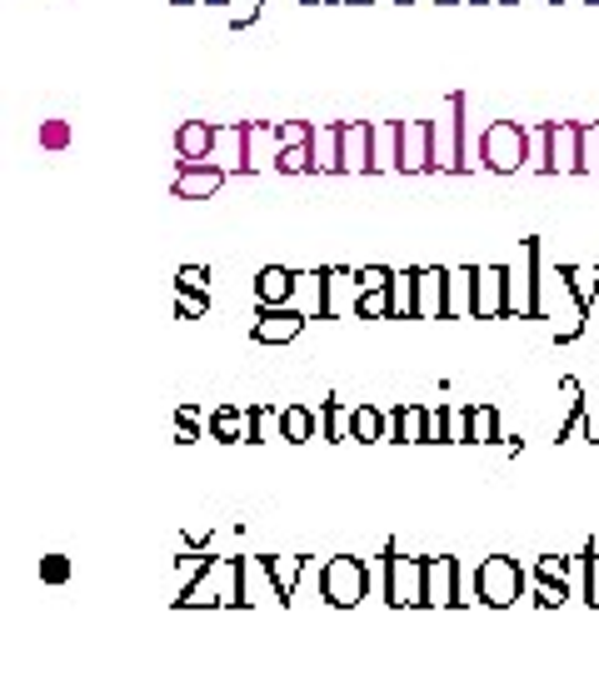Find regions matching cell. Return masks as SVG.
I'll return each mask as SVG.
<instances>
[{
  "instance_id": "cell-15",
  "label": "cell",
  "mask_w": 599,
  "mask_h": 674,
  "mask_svg": "<svg viewBox=\"0 0 599 674\" xmlns=\"http://www.w3.org/2000/svg\"><path fill=\"white\" fill-rule=\"evenodd\" d=\"M300 290V275L290 270V265H265V270L255 275V305L260 310H280V305H290Z\"/></svg>"
},
{
  "instance_id": "cell-39",
  "label": "cell",
  "mask_w": 599,
  "mask_h": 674,
  "mask_svg": "<svg viewBox=\"0 0 599 674\" xmlns=\"http://www.w3.org/2000/svg\"><path fill=\"white\" fill-rule=\"evenodd\" d=\"M359 320H395V300H389V290L359 295Z\"/></svg>"
},
{
  "instance_id": "cell-14",
  "label": "cell",
  "mask_w": 599,
  "mask_h": 674,
  "mask_svg": "<svg viewBox=\"0 0 599 674\" xmlns=\"http://www.w3.org/2000/svg\"><path fill=\"white\" fill-rule=\"evenodd\" d=\"M270 570V580H275V594H280V610H290L300 594V580L309 574V554H260Z\"/></svg>"
},
{
  "instance_id": "cell-56",
  "label": "cell",
  "mask_w": 599,
  "mask_h": 674,
  "mask_svg": "<svg viewBox=\"0 0 599 674\" xmlns=\"http://www.w3.org/2000/svg\"><path fill=\"white\" fill-rule=\"evenodd\" d=\"M549 6H559V0H549Z\"/></svg>"
},
{
  "instance_id": "cell-25",
  "label": "cell",
  "mask_w": 599,
  "mask_h": 674,
  "mask_svg": "<svg viewBox=\"0 0 599 674\" xmlns=\"http://www.w3.org/2000/svg\"><path fill=\"white\" fill-rule=\"evenodd\" d=\"M280 415H285V405H250V435H245V445L285 440V430H280Z\"/></svg>"
},
{
  "instance_id": "cell-4",
  "label": "cell",
  "mask_w": 599,
  "mask_h": 674,
  "mask_svg": "<svg viewBox=\"0 0 599 674\" xmlns=\"http://www.w3.org/2000/svg\"><path fill=\"white\" fill-rule=\"evenodd\" d=\"M475 600V574L455 554H425V610H459Z\"/></svg>"
},
{
  "instance_id": "cell-57",
  "label": "cell",
  "mask_w": 599,
  "mask_h": 674,
  "mask_svg": "<svg viewBox=\"0 0 599 674\" xmlns=\"http://www.w3.org/2000/svg\"><path fill=\"white\" fill-rule=\"evenodd\" d=\"M445 6H449V0H445Z\"/></svg>"
},
{
  "instance_id": "cell-12",
  "label": "cell",
  "mask_w": 599,
  "mask_h": 674,
  "mask_svg": "<svg viewBox=\"0 0 599 674\" xmlns=\"http://www.w3.org/2000/svg\"><path fill=\"white\" fill-rule=\"evenodd\" d=\"M215 145H220V125L215 121H185L175 131L180 171H185V165H215Z\"/></svg>"
},
{
  "instance_id": "cell-1",
  "label": "cell",
  "mask_w": 599,
  "mask_h": 674,
  "mask_svg": "<svg viewBox=\"0 0 599 674\" xmlns=\"http://www.w3.org/2000/svg\"><path fill=\"white\" fill-rule=\"evenodd\" d=\"M369 574L389 610H425V554H399V544L385 540V550L369 560Z\"/></svg>"
},
{
  "instance_id": "cell-16",
  "label": "cell",
  "mask_w": 599,
  "mask_h": 674,
  "mask_svg": "<svg viewBox=\"0 0 599 674\" xmlns=\"http://www.w3.org/2000/svg\"><path fill=\"white\" fill-rule=\"evenodd\" d=\"M429 165H435L429 121H405V131H399V171H405V175H425Z\"/></svg>"
},
{
  "instance_id": "cell-34",
  "label": "cell",
  "mask_w": 599,
  "mask_h": 674,
  "mask_svg": "<svg viewBox=\"0 0 599 674\" xmlns=\"http://www.w3.org/2000/svg\"><path fill=\"white\" fill-rule=\"evenodd\" d=\"M429 405H399V445H425Z\"/></svg>"
},
{
  "instance_id": "cell-23",
  "label": "cell",
  "mask_w": 599,
  "mask_h": 674,
  "mask_svg": "<svg viewBox=\"0 0 599 674\" xmlns=\"http://www.w3.org/2000/svg\"><path fill=\"white\" fill-rule=\"evenodd\" d=\"M389 300H395V320H419V270H395Z\"/></svg>"
},
{
  "instance_id": "cell-20",
  "label": "cell",
  "mask_w": 599,
  "mask_h": 674,
  "mask_svg": "<svg viewBox=\"0 0 599 674\" xmlns=\"http://www.w3.org/2000/svg\"><path fill=\"white\" fill-rule=\"evenodd\" d=\"M345 440H359V445H385V410L369 400L349 405L345 410Z\"/></svg>"
},
{
  "instance_id": "cell-2",
  "label": "cell",
  "mask_w": 599,
  "mask_h": 674,
  "mask_svg": "<svg viewBox=\"0 0 599 674\" xmlns=\"http://www.w3.org/2000/svg\"><path fill=\"white\" fill-rule=\"evenodd\" d=\"M369 590H375V574H369V560H359V554H329L319 564V600L329 610H359L369 600Z\"/></svg>"
},
{
  "instance_id": "cell-40",
  "label": "cell",
  "mask_w": 599,
  "mask_h": 674,
  "mask_svg": "<svg viewBox=\"0 0 599 674\" xmlns=\"http://www.w3.org/2000/svg\"><path fill=\"white\" fill-rule=\"evenodd\" d=\"M529 600H535L539 610H559V604L569 600V584H549V580H535V574H529Z\"/></svg>"
},
{
  "instance_id": "cell-31",
  "label": "cell",
  "mask_w": 599,
  "mask_h": 674,
  "mask_svg": "<svg viewBox=\"0 0 599 674\" xmlns=\"http://www.w3.org/2000/svg\"><path fill=\"white\" fill-rule=\"evenodd\" d=\"M275 171L280 175H315V141L309 145H285L275 155Z\"/></svg>"
},
{
  "instance_id": "cell-24",
  "label": "cell",
  "mask_w": 599,
  "mask_h": 674,
  "mask_svg": "<svg viewBox=\"0 0 599 674\" xmlns=\"http://www.w3.org/2000/svg\"><path fill=\"white\" fill-rule=\"evenodd\" d=\"M280 430H285V445H309L319 435V415L309 410V405H285Z\"/></svg>"
},
{
  "instance_id": "cell-43",
  "label": "cell",
  "mask_w": 599,
  "mask_h": 674,
  "mask_svg": "<svg viewBox=\"0 0 599 674\" xmlns=\"http://www.w3.org/2000/svg\"><path fill=\"white\" fill-rule=\"evenodd\" d=\"M355 280H359V295H365V290H389L395 270H389V265H359Z\"/></svg>"
},
{
  "instance_id": "cell-21",
  "label": "cell",
  "mask_w": 599,
  "mask_h": 674,
  "mask_svg": "<svg viewBox=\"0 0 599 674\" xmlns=\"http://www.w3.org/2000/svg\"><path fill=\"white\" fill-rule=\"evenodd\" d=\"M205 430H210V440H220V445H240L250 435V410H240V405H215Z\"/></svg>"
},
{
  "instance_id": "cell-50",
  "label": "cell",
  "mask_w": 599,
  "mask_h": 674,
  "mask_svg": "<svg viewBox=\"0 0 599 674\" xmlns=\"http://www.w3.org/2000/svg\"><path fill=\"white\" fill-rule=\"evenodd\" d=\"M180 6H220V0H180Z\"/></svg>"
},
{
  "instance_id": "cell-19",
  "label": "cell",
  "mask_w": 599,
  "mask_h": 674,
  "mask_svg": "<svg viewBox=\"0 0 599 674\" xmlns=\"http://www.w3.org/2000/svg\"><path fill=\"white\" fill-rule=\"evenodd\" d=\"M225 175L230 171H220V165H185L170 191H175V201H210V195H220Z\"/></svg>"
},
{
  "instance_id": "cell-48",
  "label": "cell",
  "mask_w": 599,
  "mask_h": 674,
  "mask_svg": "<svg viewBox=\"0 0 599 674\" xmlns=\"http://www.w3.org/2000/svg\"><path fill=\"white\" fill-rule=\"evenodd\" d=\"M195 440H200L195 425H175V445H195Z\"/></svg>"
},
{
  "instance_id": "cell-17",
  "label": "cell",
  "mask_w": 599,
  "mask_h": 674,
  "mask_svg": "<svg viewBox=\"0 0 599 674\" xmlns=\"http://www.w3.org/2000/svg\"><path fill=\"white\" fill-rule=\"evenodd\" d=\"M215 165H220V171H230V175H250V171H255V161H250V121L220 125Z\"/></svg>"
},
{
  "instance_id": "cell-51",
  "label": "cell",
  "mask_w": 599,
  "mask_h": 674,
  "mask_svg": "<svg viewBox=\"0 0 599 674\" xmlns=\"http://www.w3.org/2000/svg\"><path fill=\"white\" fill-rule=\"evenodd\" d=\"M449 6H479V0H449Z\"/></svg>"
},
{
  "instance_id": "cell-22",
  "label": "cell",
  "mask_w": 599,
  "mask_h": 674,
  "mask_svg": "<svg viewBox=\"0 0 599 674\" xmlns=\"http://www.w3.org/2000/svg\"><path fill=\"white\" fill-rule=\"evenodd\" d=\"M499 440V410L489 400L465 405V445H495Z\"/></svg>"
},
{
  "instance_id": "cell-42",
  "label": "cell",
  "mask_w": 599,
  "mask_h": 674,
  "mask_svg": "<svg viewBox=\"0 0 599 674\" xmlns=\"http://www.w3.org/2000/svg\"><path fill=\"white\" fill-rule=\"evenodd\" d=\"M175 310H180V320H205L210 295L205 290H175Z\"/></svg>"
},
{
  "instance_id": "cell-53",
  "label": "cell",
  "mask_w": 599,
  "mask_h": 674,
  "mask_svg": "<svg viewBox=\"0 0 599 674\" xmlns=\"http://www.w3.org/2000/svg\"><path fill=\"white\" fill-rule=\"evenodd\" d=\"M339 6H359V0H339Z\"/></svg>"
},
{
  "instance_id": "cell-26",
  "label": "cell",
  "mask_w": 599,
  "mask_h": 674,
  "mask_svg": "<svg viewBox=\"0 0 599 674\" xmlns=\"http://www.w3.org/2000/svg\"><path fill=\"white\" fill-rule=\"evenodd\" d=\"M399 131H405V121L375 125V171H399Z\"/></svg>"
},
{
  "instance_id": "cell-45",
  "label": "cell",
  "mask_w": 599,
  "mask_h": 674,
  "mask_svg": "<svg viewBox=\"0 0 599 674\" xmlns=\"http://www.w3.org/2000/svg\"><path fill=\"white\" fill-rule=\"evenodd\" d=\"M40 145H45V151H65V145H70V125L65 121H45V125H40Z\"/></svg>"
},
{
  "instance_id": "cell-9",
  "label": "cell",
  "mask_w": 599,
  "mask_h": 674,
  "mask_svg": "<svg viewBox=\"0 0 599 674\" xmlns=\"http://www.w3.org/2000/svg\"><path fill=\"white\" fill-rule=\"evenodd\" d=\"M579 131L575 121H545V175H579Z\"/></svg>"
},
{
  "instance_id": "cell-8",
  "label": "cell",
  "mask_w": 599,
  "mask_h": 674,
  "mask_svg": "<svg viewBox=\"0 0 599 674\" xmlns=\"http://www.w3.org/2000/svg\"><path fill=\"white\" fill-rule=\"evenodd\" d=\"M339 171L375 175V121H339Z\"/></svg>"
},
{
  "instance_id": "cell-13",
  "label": "cell",
  "mask_w": 599,
  "mask_h": 674,
  "mask_svg": "<svg viewBox=\"0 0 599 674\" xmlns=\"http://www.w3.org/2000/svg\"><path fill=\"white\" fill-rule=\"evenodd\" d=\"M319 315H355V320H359V280H355V270H335V265H325Z\"/></svg>"
},
{
  "instance_id": "cell-36",
  "label": "cell",
  "mask_w": 599,
  "mask_h": 674,
  "mask_svg": "<svg viewBox=\"0 0 599 674\" xmlns=\"http://www.w3.org/2000/svg\"><path fill=\"white\" fill-rule=\"evenodd\" d=\"M319 440H329V445H335V440H345V405H339V400H319Z\"/></svg>"
},
{
  "instance_id": "cell-10",
  "label": "cell",
  "mask_w": 599,
  "mask_h": 674,
  "mask_svg": "<svg viewBox=\"0 0 599 674\" xmlns=\"http://www.w3.org/2000/svg\"><path fill=\"white\" fill-rule=\"evenodd\" d=\"M505 315H509L505 265H475V315L469 320H505Z\"/></svg>"
},
{
  "instance_id": "cell-29",
  "label": "cell",
  "mask_w": 599,
  "mask_h": 674,
  "mask_svg": "<svg viewBox=\"0 0 599 674\" xmlns=\"http://www.w3.org/2000/svg\"><path fill=\"white\" fill-rule=\"evenodd\" d=\"M339 171V125H315V175Z\"/></svg>"
},
{
  "instance_id": "cell-35",
  "label": "cell",
  "mask_w": 599,
  "mask_h": 674,
  "mask_svg": "<svg viewBox=\"0 0 599 674\" xmlns=\"http://www.w3.org/2000/svg\"><path fill=\"white\" fill-rule=\"evenodd\" d=\"M579 560H569V554H539L535 560V580H549V584H569V570H575Z\"/></svg>"
},
{
  "instance_id": "cell-6",
  "label": "cell",
  "mask_w": 599,
  "mask_h": 674,
  "mask_svg": "<svg viewBox=\"0 0 599 674\" xmlns=\"http://www.w3.org/2000/svg\"><path fill=\"white\" fill-rule=\"evenodd\" d=\"M465 111H469V95H449L445 115L429 121V145H435V175H459L465 171Z\"/></svg>"
},
{
  "instance_id": "cell-5",
  "label": "cell",
  "mask_w": 599,
  "mask_h": 674,
  "mask_svg": "<svg viewBox=\"0 0 599 674\" xmlns=\"http://www.w3.org/2000/svg\"><path fill=\"white\" fill-rule=\"evenodd\" d=\"M475 594L489 610H509V604H519L529 594V570L515 554H489L475 570Z\"/></svg>"
},
{
  "instance_id": "cell-47",
  "label": "cell",
  "mask_w": 599,
  "mask_h": 674,
  "mask_svg": "<svg viewBox=\"0 0 599 674\" xmlns=\"http://www.w3.org/2000/svg\"><path fill=\"white\" fill-rule=\"evenodd\" d=\"M175 425H195V430H200V410H195V405H180V410H175Z\"/></svg>"
},
{
  "instance_id": "cell-32",
  "label": "cell",
  "mask_w": 599,
  "mask_h": 674,
  "mask_svg": "<svg viewBox=\"0 0 599 674\" xmlns=\"http://www.w3.org/2000/svg\"><path fill=\"white\" fill-rule=\"evenodd\" d=\"M579 410H585V385H579L575 375H559V425H555V435L565 430Z\"/></svg>"
},
{
  "instance_id": "cell-41",
  "label": "cell",
  "mask_w": 599,
  "mask_h": 674,
  "mask_svg": "<svg viewBox=\"0 0 599 674\" xmlns=\"http://www.w3.org/2000/svg\"><path fill=\"white\" fill-rule=\"evenodd\" d=\"M275 141H280V151L285 145H309L315 141V121H275Z\"/></svg>"
},
{
  "instance_id": "cell-44",
  "label": "cell",
  "mask_w": 599,
  "mask_h": 674,
  "mask_svg": "<svg viewBox=\"0 0 599 674\" xmlns=\"http://www.w3.org/2000/svg\"><path fill=\"white\" fill-rule=\"evenodd\" d=\"M210 285V265H180L175 290H205Z\"/></svg>"
},
{
  "instance_id": "cell-11",
  "label": "cell",
  "mask_w": 599,
  "mask_h": 674,
  "mask_svg": "<svg viewBox=\"0 0 599 674\" xmlns=\"http://www.w3.org/2000/svg\"><path fill=\"white\" fill-rule=\"evenodd\" d=\"M305 310H295V305H280V310H260L255 325H250V340L255 345H295L300 335H305Z\"/></svg>"
},
{
  "instance_id": "cell-33",
  "label": "cell",
  "mask_w": 599,
  "mask_h": 674,
  "mask_svg": "<svg viewBox=\"0 0 599 674\" xmlns=\"http://www.w3.org/2000/svg\"><path fill=\"white\" fill-rule=\"evenodd\" d=\"M425 445H455V410H449V405H429Z\"/></svg>"
},
{
  "instance_id": "cell-46",
  "label": "cell",
  "mask_w": 599,
  "mask_h": 674,
  "mask_svg": "<svg viewBox=\"0 0 599 674\" xmlns=\"http://www.w3.org/2000/svg\"><path fill=\"white\" fill-rule=\"evenodd\" d=\"M40 580H45V584H65L70 580V560H65V554H45V560H40Z\"/></svg>"
},
{
  "instance_id": "cell-37",
  "label": "cell",
  "mask_w": 599,
  "mask_h": 674,
  "mask_svg": "<svg viewBox=\"0 0 599 674\" xmlns=\"http://www.w3.org/2000/svg\"><path fill=\"white\" fill-rule=\"evenodd\" d=\"M579 175H599V121L579 131Z\"/></svg>"
},
{
  "instance_id": "cell-7",
  "label": "cell",
  "mask_w": 599,
  "mask_h": 674,
  "mask_svg": "<svg viewBox=\"0 0 599 674\" xmlns=\"http://www.w3.org/2000/svg\"><path fill=\"white\" fill-rule=\"evenodd\" d=\"M529 131L519 121H489L485 141H479V165L495 175H519L529 165Z\"/></svg>"
},
{
  "instance_id": "cell-38",
  "label": "cell",
  "mask_w": 599,
  "mask_h": 674,
  "mask_svg": "<svg viewBox=\"0 0 599 674\" xmlns=\"http://www.w3.org/2000/svg\"><path fill=\"white\" fill-rule=\"evenodd\" d=\"M225 6V16H230V31H250V25L260 21V6L265 0H220Z\"/></svg>"
},
{
  "instance_id": "cell-54",
  "label": "cell",
  "mask_w": 599,
  "mask_h": 674,
  "mask_svg": "<svg viewBox=\"0 0 599 674\" xmlns=\"http://www.w3.org/2000/svg\"><path fill=\"white\" fill-rule=\"evenodd\" d=\"M395 6H415V0H395Z\"/></svg>"
},
{
  "instance_id": "cell-27",
  "label": "cell",
  "mask_w": 599,
  "mask_h": 674,
  "mask_svg": "<svg viewBox=\"0 0 599 674\" xmlns=\"http://www.w3.org/2000/svg\"><path fill=\"white\" fill-rule=\"evenodd\" d=\"M559 275L569 280L575 300L585 305V310H595V300H599V270H595V265H559Z\"/></svg>"
},
{
  "instance_id": "cell-30",
  "label": "cell",
  "mask_w": 599,
  "mask_h": 674,
  "mask_svg": "<svg viewBox=\"0 0 599 674\" xmlns=\"http://www.w3.org/2000/svg\"><path fill=\"white\" fill-rule=\"evenodd\" d=\"M579 590H585V604L599 610V544L595 540L579 550Z\"/></svg>"
},
{
  "instance_id": "cell-3",
  "label": "cell",
  "mask_w": 599,
  "mask_h": 674,
  "mask_svg": "<svg viewBox=\"0 0 599 674\" xmlns=\"http://www.w3.org/2000/svg\"><path fill=\"white\" fill-rule=\"evenodd\" d=\"M509 275V315L505 320H545V280H539V241L519 245V261L505 265Z\"/></svg>"
},
{
  "instance_id": "cell-49",
  "label": "cell",
  "mask_w": 599,
  "mask_h": 674,
  "mask_svg": "<svg viewBox=\"0 0 599 674\" xmlns=\"http://www.w3.org/2000/svg\"><path fill=\"white\" fill-rule=\"evenodd\" d=\"M300 6H339V0H300Z\"/></svg>"
},
{
  "instance_id": "cell-28",
  "label": "cell",
  "mask_w": 599,
  "mask_h": 674,
  "mask_svg": "<svg viewBox=\"0 0 599 674\" xmlns=\"http://www.w3.org/2000/svg\"><path fill=\"white\" fill-rule=\"evenodd\" d=\"M449 315H475V265L449 270Z\"/></svg>"
},
{
  "instance_id": "cell-18",
  "label": "cell",
  "mask_w": 599,
  "mask_h": 674,
  "mask_svg": "<svg viewBox=\"0 0 599 674\" xmlns=\"http://www.w3.org/2000/svg\"><path fill=\"white\" fill-rule=\"evenodd\" d=\"M419 320H449V270L425 265L419 270Z\"/></svg>"
},
{
  "instance_id": "cell-55",
  "label": "cell",
  "mask_w": 599,
  "mask_h": 674,
  "mask_svg": "<svg viewBox=\"0 0 599 674\" xmlns=\"http://www.w3.org/2000/svg\"><path fill=\"white\" fill-rule=\"evenodd\" d=\"M585 6H599V0H585Z\"/></svg>"
},
{
  "instance_id": "cell-52",
  "label": "cell",
  "mask_w": 599,
  "mask_h": 674,
  "mask_svg": "<svg viewBox=\"0 0 599 674\" xmlns=\"http://www.w3.org/2000/svg\"><path fill=\"white\" fill-rule=\"evenodd\" d=\"M485 6H509V0H485Z\"/></svg>"
}]
</instances>
